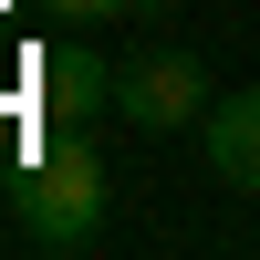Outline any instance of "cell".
<instances>
[{
  "instance_id": "6da1fadb",
  "label": "cell",
  "mask_w": 260,
  "mask_h": 260,
  "mask_svg": "<svg viewBox=\"0 0 260 260\" xmlns=\"http://www.w3.org/2000/svg\"><path fill=\"white\" fill-rule=\"evenodd\" d=\"M11 219L42 250H83L104 229V156L83 146V125H42L11 167Z\"/></svg>"
},
{
  "instance_id": "277c9868",
  "label": "cell",
  "mask_w": 260,
  "mask_h": 260,
  "mask_svg": "<svg viewBox=\"0 0 260 260\" xmlns=\"http://www.w3.org/2000/svg\"><path fill=\"white\" fill-rule=\"evenodd\" d=\"M208 177L240 187V198H260V83L208 104Z\"/></svg>"
},
{
  "instance_id": "3957f363",
  "label": "cell",
  "mask_w": 260,
  "mask_h": 260,
  "mask_svg": "<svg viewBox=\"0 0 260 260\" xmlns=\"http://www.w3.org/2000/svg\"><path fill=\"white\" fill-rule=\"evenodd\" d=\"M31 104H42V125H94L104 104H115V73H104V52H83V42H52V52H42V73H31Z\"/></svg>"
},
{
  "instance_id": "7a4b0ae2",
  "label": "cell",
  "mask_w": 260,
  "mask_h": 260,
  "mask_svg": "<svg viewBox=\"0 0 260 260\" xmlns=\"http://www.w3.org/2000/svg\"><path fill=\"white\" fill-rule=\"evenodd\" d=\"M115 115L136 125V136H177V125L208 115V62L177 52V42H156V52H136L115 73Z\"/></svg>"
}]
</instances>
